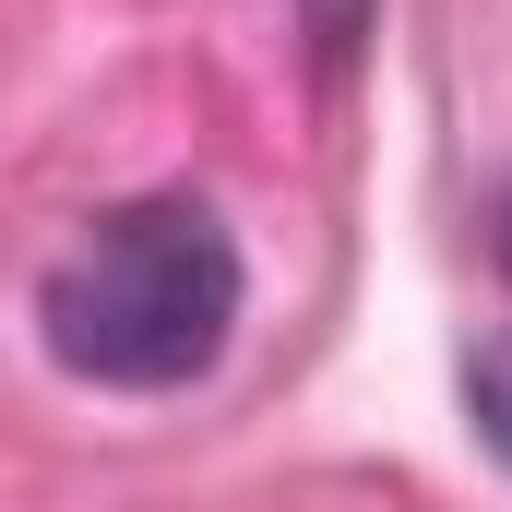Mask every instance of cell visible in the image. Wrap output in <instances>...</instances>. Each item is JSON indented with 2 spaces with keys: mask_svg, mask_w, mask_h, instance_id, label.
Returning <instances> with one entry per match:
<instances>
[{
  "mask_svg": "<svg viewBox=\"0 0 512 512\" xmlns=\"http://www.w3.org/2000/svg\"><path fill=\"white\" fill-rule=\"evenodd\" d=\"M489 262H501V286H512V191H501V215H489Z\"/></svg>",
  "mask_w": 512,
  "mask_h": 512,
  "instance_id": "cell-3",
  "label": "cell"
},
{
  "mask_svg": "<svg viewBox=\"0 0 512 512\" xmlns=\"http://www.w3.org/2000/svg\"><path fill=\"white\" fill-rule=\"evenodd\" d=\"M477 429L512 453V346H489V358H477Z\"/></svg>",
  "mask_w": 512,
  "mask_h": 512,
  "instance_id": "cell-2",
  "label": "cell"
},
{
  "mask_svg": "<svg viewBox=\"0 0 512 512\" xmlns=\"http://www.w3.org/2000/svg\"><path fill=\"white\" fill-rule=\"evenodd\" d=\"M239 239L215 227V203L191 191H155V203H108L72 251L48 262L36 286V322H48V358L96 393H179L203 382L239 334Z\"/></svg>",
  "mask_w": 512,
  "mask_h": 512,
  "instance_id": "cell-1",
  "label": "cell"
}]
</instances>
